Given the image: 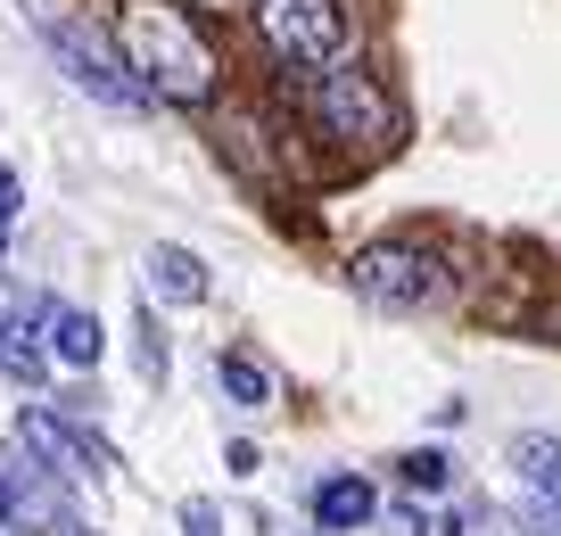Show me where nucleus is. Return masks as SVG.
I'll return each mask as SVG.
<instances>
[{
    "label": "nucleus",
    "mask_w": 561,
    "mask_h": 536,
    "mask_svg": "<svg viewBox=\"0 0 561 536\" xmlns=\"http://www.w3.org/2000/svg\"><path fill=\"white\" fill-rule=\"evenodd\" d=\"M42 50L58 58V75H67L83 100H100V107H116V116H140L149 107V83H140L133 67H124V50H107L91 25H75V18H50L42 25Z\"/></svg>",
    "instance_id": "2"
},
{
    "label": "nucleus",
    "mask_w": 561,
    "mask_h": 536,
    "mask_svg": "<svg viewBox=\"0 0 561 536\" xmlns=\"http://www.w3.org/2000/svg\"><path fill=\"white\" fill-rule=\"evenodd\" d=\"M397 479L413 487V495H438L455 470H446V454H438V446H421V454H404V463H397Z\"/></svg>",
    "instance_id": "13"
},
{
    "label": "nucleus",
    "mask_w": 561,
    "mask_h": 536,
    "mask_svg": "<svg viewBox=\"0 0 561 536\" xmlns=\"http://www.w3.org/2000/svg\"><path fill=\"white\" fill-rule=\"evenodd\" d=\"M388 536H421V520H413V512H397V520H388Z\"/></svg>",
    "instance_id": "18"
},
{
    "label": "nucleus",
    "mask_w": 561,
    "mask_h": 536,
    "mask_svg": "<svg viewBox=\"0 0 561 536\" xmlns=\"http://www.w3.org/2000/svg\"><path fill=\"white\" fill-rule=\"evenodd\" d=\"M182 528H191V536H215V503H191V512H182Z\"/></svg>",
    "instance_id": "16"
},
{
    "label": "nucleus",
    "mask_w": 561,
    "mask_h": 536,
    "mask_svg": "<svg viewBox=\"0 0 561 536\" xmlns=\"http://www.w3.org/2000/svg\"><path fill=\"white\" fill-rule=\"evenodd\" d=\"M314 124L331 140H347V149H388L397 140V100L364 67H322L314 75Z\"/></svg>",
    "instance_id": "3"
},
{
    "label": "nucleus",
    "mask_w": 561,
    "mask_h": 536,
    "mask_svg": "<svg viewBox=\"0 0 561 536\" xmlns=\"http://www.w3.org/2000/svg\"><path fill=\"white\" fill-rule=\"evenodd\" d=\"M140 273H149V297H165V306H198V297H207V264H198L191 248H174V240L149 248Z\"/></svg>",
    "instance_id": "9"
},
{
    "label": "nucleus",
    "mask_w": 561,
    "mask_h": 536,
    "mask_svg": "<svg viewBox=\"0 0 561 536\" xmlns=\"http://www.w3.org/2000/svg\"><path fill=\"white\" fill-rule=\"evenodd\" d=\"M256 34L280 67H339L347 50V9L339 0H256Z\"/></svg>",
    "instance_id": "5"
},
{
    "label": "nucleus",
    "mask_w": 561,
    "mask_h": 536,
    "mask_svg": "<svg viewBox=\"0 0 561 536\" xmlns=\"http://www.w3.org/2000/svg\"><path fill=\"white\" fill-rule=\"evenodd\" d=\"M116 50L124 67L149 83V100H174V107H207L215 100V42L198 34V18L182 0H124L116 9Z\"/></svg>",
    "instance_id": "1"
},
{
    "label": "nucleus",
    "mask_w": 561,
    "mask_h": 536,
    "mask_svg": "<svg viewBox=\"0 0 561 536\" xmlns=\"http://www.w3.org/2000/svg\"><path fill=\"white\" fill-rule=\"evenodd\" d=\"M347 281H355V297L380 306V313H421V306L446 297V264L430 256V248H404V240L364 248V256L347 264Z\"/></svg>",
    "instance_id": "4"
},
{
    "label": "nucleus",
    "mask_w": 561,
    "mask_h": 536,
    "mask_svg": "<svg viewBox=\"0 0 561 536\" xmlns=\"http://www.w3.org/2000/svg\"><path fill=\"white\" fill-rule=\"evenodd\" d=\"M133 339H140V380H165V330H158V306H140Z\"/></svg>",
    "instance_id": "14"
},
{
    "label": "nucleus",
    "mask_w": 561,
    "mask_h": 536,
    "mask_svg": "<svg viewBox=\"0 0 561 536\" xmlns=\"http://www.w3.org/2000/svg\"><path fill=\"white\" fill-rule=\"evenodd\" d=\"M9 207H18V173H0V224H9Z\"/></svg>",
    "instance_id": "17"
},
{
    "label": "nucleus",
    "mask_w": 561,
    "mask_h": 536,
    "mask_svg": "<svg viewBox=\"0 0 561 536\" xmlns=\"http://www.w3.org/2000/svg\"><path fill=\"white\" fill-rule=\"evenodd\" d=\"M215 388H224L240 413H256V404H273V380H264L256 355H215Z\"/></svg>",
    "instance_id": "12"
},
{
    "label": "nucleus",
    "mask_w": 561,
    "mask_h": 536,
    "mask_svg": "<svg viewBox=\"0 0 561 536\" xmlns=\"http://www.w3.org/2000/svg\"><path fill=\"white\" fill-rule=\"evenodd\" d=\"M0 528H25V536H67L75 528V503H67V479L50 463H25L0 479Z\"/></svg>",
    "instance_id": "7"
},
{
    "label": "nucleus",
    "mask_w": 561,
    "mask_h": 536,
    "mask_svg": "<svg viewBox=\"0 0 561 536\" xmlns=\"http://www.w3.org/2000/svg\"><path fill=\"white\" fill-rule=\"evenodd\" d=\"M42 339H50V355L67 372H100V355H107V339H100V313H83V306H58L50 297V330H42Z\"/></svg>",
    "instance_id": "8"
},
{
    "label": "nucleus",
    "mask_w": 561,
    "mask_h": 536,
    "mask_svg": "<svg viewBox=\"0 0 561 536\" xmlns=\"http://www.w3.org/2000/svg\"><path fill=\"white\" fill-rule=\"evenodd\" d=\"M371 512H380V495H371L364 479H322V487H314V520H322V528H331V536L364 528Z\"/></svg>",
    "instance_id": "11"
},
{
    "label": "nucleus",
    "mask_w": 561,
    "mask_h": 536,
    "mask_svg": "<svg viewBox=\"0 0 561 536\" xmlns=\"http://www.w3.org/2000/svg\"><path fill=\"white\" fill-rule=\"evenodd\" d=\"M18 437L58 479H100V470H116V454L91 437V421H67V413H50V404H18Z\"/></svg>",
    "instance_id": "6"
},
{
    "label": "nucleus",
    "mask_w": 561,
    "mask_h": 536,
    "mask_svg": "<svg viewBox=\"0 0 561 536\" xmlns=\"http://www.w3.org/2000/svg\"><path fill=\"white\" fill-rule=\"evenodd\" d=\"M512 470H520V487H528V495L561 503V437L520 430V437H512Z\"/></svg>",
    "instance_id": "10"
},
{
    "label": "nucleus",
    "mask_w": 561,
    "mask_h": 536,
    "mask_svg": "<svg viewBox=\"0 0 561 536\" xmlns=\"http://www.w3.org/2000/svg\"><path fill=\"white\" fill-rule=\"evenodd\" d=\"M520 520H528V536H561V503H545V495H528Z\"/></svg>",
    "instance_id": "15"
}]
</instances>
